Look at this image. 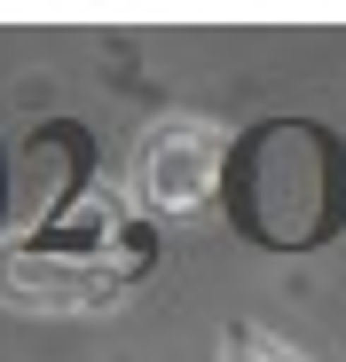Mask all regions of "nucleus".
Masks as SVG:
<instances>
[{"label":"nucleus","instance_id":"nucleus-4","mask_svg":"<svg viewBox=\"0 0 346 362\" xmlns=\"http://www.w3.org/2000/svg\"><path fill=\"white\" fill-rule=\"evenodd\" d=\"M0 213H8V165H0Z\"/></svg>","mask_w":346,"mask_h":362},{"label":"nucleus","instance_id":"nucleus-1","mask_svg":"<svg viewBox=\"0 0 346 362\" xmlns=\"http://www.w3.org/2000/svg\"><path fill=\"white\" fill-rule=\"evenodd\" d=\"M150 276L126 189H79L8 228L0 245V308L16 315H110Z\"/></svg>","mask_w":346,"mask_h":362},{"label":"nucleus","instance_id":"nucleus-2","mask_svg":"<svg viewBox=\"0 0 346 362\" xmlns=\"http://www.w3.org/2000/svg\"><path fill=\"white\" fill-rule=\"evenodd\" d=\"M220 181H228V134L213 118H150L134 134V158H126V205L157 228H197L213 205H220Z\"/></svg>","mask_w":346,"mask_h":362},{"label":"nucleus","instance_id":"nucleus-3","mask_svg":"<svg viewBox=\"0 0 346 362\" xmlns=\"http://www.w3.org/2000/svg\"><path fill=\"white\" fill-rule=\"evenodd\" d=\"M220 362H307L292 339H275V331H252V323H228L220 339Z\"/></svg>","mask_w":346,"mask_h":362}]
</instances>
